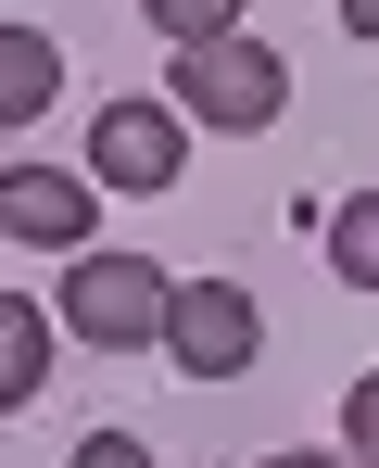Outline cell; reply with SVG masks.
Listing matches in <instances>:
<instances>
[{
    "label": "cell",
    "mask_w": 379,
    "mask_h": 468,
    "mask_svg": "<svg viewBox=\"0 0 379 468\" xmlns=\"http://www.w3.org/2000/svg\"><path fill=\"white\" fill-rule=\"evenodd\" d=\"M76 468H152V443H140V431H89V443H76Z\"/></svg>",
    "instance_id": "8fae6325"
},
{
    "label": "cell",
    "mask_w": 379,
    "mask_h": 468,
    "mask_svg": "<svg viewBox=\"0 0 379 468\" xmlns=\"http://www.w3.org/2000/svg\"><path fill=\"white\" fill-rule=\"evenodd\" d=\"M38 367H51V316H38V304H0V405H26Z\"/></svg>",
    "instance_id": "52a82bcc"
},
{
    "label": "cell",
    "mask_w": 379,
    "mask_h": 468,
    "mask_svg": "<svg viewBox=\"0 0 379 468\" xmlns=\"http://www.w3.org/2000/svg\"><path fill=\"white\" fill-rule=\"evenodd\" d=\"M152 38H240V0H152Z\"/></svg>",
    "instance_id": "9c48e42d"
},
{
    "label": "cell",
    "mask_w": 379,
    "mask_h": 468,
    "mask_svg": "<svg viewBox=\"0 0 379 468\" xmlns=\"http://www.w3.org/2000/svg\"><path fill=\"white\" fill-rule=\"evenodd\" d=\"M0 229H13V240H89V190L13 165V177H0Z\"/></svg>",
    "instance_id": "5b68a950"
},
{
    "label": "cell",
    "mask_w": 379,
    "mask_h": 468,
    "mask_svg": "<svg viewBox=\"0 0 379 468\" xmlns=\"http://www.w3.org/2000/svg\"><path fill=\"white\" fill-rule=\"evenodd\" d=\"M177 101L203 114V127H279V101H291V64L266 51V38H190L177 51Z\"/></svg>",
    "instance_id": "7a4b0ae2"
},
{
    "label": "cell",
    "mask_w": 379,
    "mask_h": 468,
    "mask_svg": "<svg viewBox=\"0 0 379 468\" xmlns=\"http://www.w3.org/2000/svg\"><path fill=\"white\" fill-rule=\"evenodd\" d=\"M329 266H342L354 292H379V190H354V203L329 216Z\"/></svg>",
    "instance_id": "ba28073f"
},
{
    "label": "cell",
    "mask_w": 379,
    "mask_h": 468,
    "mask_svg": "<svg viewBox=\"0 0 379 468\" xmlns=\"http://www.w3.org/2000/svg\"><path fill=\"white\" fill-rule=\"evenodd\" d=\"M51 77H64V51H51L38 26H0V114H13V127H38Z\"/></svg>",
    "instance_id": "8992f818"
},
{
    "label": "cell",
    "mask_w": 379,
    "mask_h": 468,
    "mask_svg": "<svg viewBox=\"0 0 379 468\" xmlns=\"http://www.w3.org/2000/svg\"><path fill=\"white\" fill-rule=\"evenodd\" d=\"M164 316H177V279H164L152 253H76L64 266V329L76 342L140 355V342H164Z\"/></svg>",
    "instance_id": "6da1fadb"
},
{
    "label": "cell",
    "mask_w": 379,
    "mask_h": 468,
    "mask_svg": "<svg viewBox=\"0 0 379 468\" xmlns=\"http://www.w3.org/2000/svg\"><path fill=\"white\" fill-rule=\"evenodd\" d=\"M177 153H190V140H177V114H152V101H114V114H101V140H89V165H101L114 190H164Z\"/></svg>",
    "instance_id": "277c9868"
},
{
    "label": "cell",
    "mask_w": 379,
    "mask_h": 468,
    "mask_svg": "<svg viewBox=\"0 0 379 468\" xmlns=\"http://www.w3.org/2000/svg\"><path fill=\"white\" fill-rule=\"evenodd\" d=\"M253 342H266V316L240 279H177V316H164V355L190 367V380H240L253 367Z\"/></svg>",
    "instance_id": "3957f363"
},
{
    "label": "cell",
    "mask_w": 379,
    "mask_h": 468,
    "mask_svg": "<svg viewBox=\"0 0 379 468\" xmlns=\"http://www.w3.org/2000/svg\"><path fill=\"white\" fill-rule=\"evenodd\" d=\"M266 468H342V456H266Z\"/></svg>",
    "instance_id": "4fadbf2b"
},
{
    "label": "cell",
    "mask_w": 379,
    "mask_h": 468,
    "mask_svg": "<svg viewBox=\"0 0 379 468\" xmlns=\"http://www.w3.org/2000/svg\"><path fill=\"white\" fill-rule=\"evenodd\" d=\"M342 443H354V468H379V367L354 380V405H342Z\"/></svg>",
    "instance_id": "30bf717a"
},
{
    "label": "cell",
    "mask_w": 379,
    "mask_h": 468,
    "mask_svg": "<svg viewBox=\"0 0 379 468\" xmlns=\"http://www.w3.org/2000/svg\"><path fill=\"white\" fill-rule=\"evenodd\" d=\"M342 26H354V38H379V0H342Z\"/></svg>",
    "instance_id": "7c38bea8"
}]
</instances>
